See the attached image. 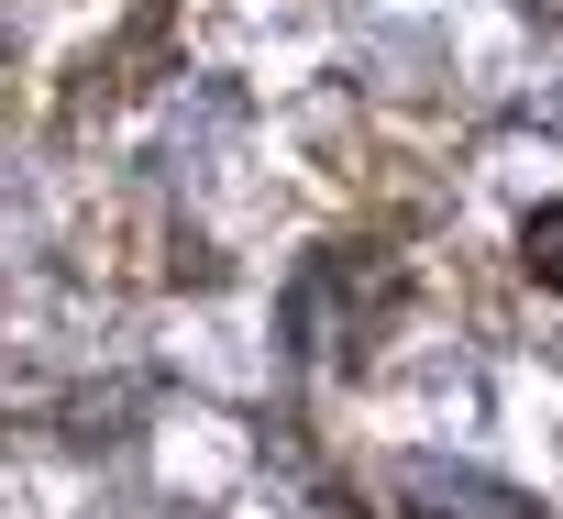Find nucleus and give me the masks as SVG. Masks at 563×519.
I'll use <instances>...</instances> for the list:
<instances>
[{"label": "nucleus", "mask_w": 563, "mask_h": 519, "mask_svg": "<svg viewBox=\"0 0 563 519\" xmlns=\"http://www.w3.org/2000/svg\"><path fill=\"white\" fill-rule=\"evenodd\" d=\"M398 508L409 519H530V497L519 486H497V475H475V464H398Z\"/></svg>", "instance_id": "f257e3e1"}, {"label": "nucleus", "mask_w": 563, "mask_h": 519, "mask_svg": "<svg viewBox=\"0 0 563 519\" xmlns=\"http://www.w3.org/2000/svg\"><path fill=\"white\" fill-rule=\"evenodd\" d=\"M519 266H530V277L563 299V199H541V210L519 221Z\"/></svg>", "instance_id": "f03ea898"}]
</instances>
